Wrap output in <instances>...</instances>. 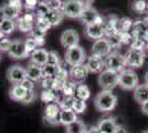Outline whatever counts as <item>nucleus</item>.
<instances>
[{
    "mask_svg": "<svg viewBox=\"0 0 148 133\" xmlns=\"http://www.w3.org/2000/svg\"><path fill=\"white\" fill-rule=\"evenodd\" d=\"M94 105L101 112H111L117 105V96L112 91L102 90L95 95Z\"/></svg>",
    "mask_w": 148,
    "mask_h": 133,
    "instance_id": "1",
    "label": "nucleus"
},
{
    "mask_svg": "<svg viewBox=\"0 0 148 133\" xmlns=\"http://www.w3.org/2000/svg\"><path fill=\"white\" fill-rule=\"evenodd\" d=\"M86 60V53L85 50L80 47V45H76V47H72V48H69L65 51V54H64V61L71 65H79V64H83L84 61Z\"/></svg>",
    "mask_w": 148,
    "mask_h": 133,
    "instance_id": "2",
    "label": "nucleus"
},
{
    "mask_svg": "<svg viewBox=\"0 0 148 133\" xmlns=\"http://www.w3.org/2000/svg\"><path fill=\"white\" fill-rule=\"evenodd\" d=\"M138 76L132 69L123 70L118 76V85L124 90H135L138 85Z\"/></svg>",
    "mask_w": 148,
    "mask_h": 133,
    "instance_id": "3",
    "label": "nucleus"
},
{
    "mask_svg": "<svg viewBox=\"0 0 148 133\" xmlns=\"http://www.w3.org/2000/svg\"><path fill=\"white\" fill-rule=\"evenodd\" d=\"M118 76L119 73L112 71V70L105 69L102 71L99 76V84L103 90L112 91L118 85Z\"/></svg>",
    "mask_w": 148,
    "mask_h": 133,
    "instance_id": "4",
    "label": "nucleus"
},
{
    "mask_svg": "<svg viewBox=\"0 0 148 133\" xmlns=\"http://www.w3.org/2000/svg\"><path fill=\"white\" fill-rule=\"evenodd\" d=\"M126 65L127 64H126L125 56L121 54L117 51H113L105 58V67H106V69L115 71L117 73H121L123 70H125Z\"/></svg>",
    "mask_w": 148,
    "mask_h": 133,
    "instance_id": "5",
    "label": "nucleus"
},
{
    "mask_svg": "<svg viewBox=\"0 0 148 133\" xmlns=\"http://www.w3.org/2000/svg\"><path fill=\"white\" fill-rule=\"evenodd\" d=\"M83 10H84V7L77 0H64L63 1L62 12L66 18H70V19L79 18L80 19Z\"/></svg>",
    "mask_w": 148,
    "mask_h": 133,
    "instance_id": "6",
    "label": "nucleus"
},
{
    "mask_svg": "<svg viewBox=\"0 0 148 133\" xmlns=\"http://www.w3.org/2000/svg\"><path fill=\"white\" fill-rule=\"evenodd\" d=\"M145 52L143 50H136V49H128L125 54L126 64L132 68H140L145 62Z\"/></svg>",
    "mask_w": 148,
    "mask_h": 133,
    "instance_id": "7",
    "label": "nucleus"
},
{
    "mask_svg": "<svg viewBox=\"0 0 148 133\" xmlns=\"http://www.w3.org/2000/svg\"><path fill=\"white\" fill-rule=\"evenodd\" d=\"M7 79L12 84H20L25 79H27V70L22 65H11L7 70Z\"/></svg>",
    "mask_w": 148,
    "mask_h": 133,
    "instance_id": "8",
    "label": "nucleus"
},
{
    "mask_svg": "<svg viewBox=\"0 0 148 133\" xmlns=\"http://www.w3.org/2000/svg\"><path fill=\"white\" fill-rule=\"evenodd\" d=\"M80 20L81 22L85 25H94V23H105L99 11L93 7L84 8V10L80 17Z\"/></svg>",
    "mask_w": 148,
    "mask_h": 133,
    "instance_id": "9",
    "label": "nucleus"
},
{
    "mask_svg": "<svg viewBox=\"0 0 148 133\" xmlns=\"http://www.w3.org/2000/svg\"><path fill=\"white\" fill-rule=\"evenodd\" d=\"M8 56L12 59H25V58L30 57L29 53L25 50V40L21 39H16L11 42L10 49L8 50Z\"/></svg>",
    "mask_w": 148,
    "mask_h": 133,
    "instance_id": "10",
    "label": "nucleus"
},
{
    "mask_svg": "<svg viewBox=\"0 0 148 133\" xmlns=\"http://www.w3.org/2000/svg\"><path fill=\"white\" fill-rule=\"evenodd\" d=\"M60 41H61L62 47L64 48H72L76 47L80 43V36L75 29H66L61 33L60 36Z\"/></svg>",
    "mask_w": 148,
    "mask_h": 133,
    "instance_id": "11",
    "label": "nucleus"
},
{
    "mask_svg": "<svg viewBox=\"0 0 148 133\" xmlns=\"http://www.w3.org/2000/svg\"><path fill=\"white\" fill-rule=\"evenodd\" d=\"M61 112V109L58 103H50L47 104L44 109V119L51 125H58L60 124L59 115Z\"/></svg>",
    "mask_w": 148,
    "mask_h": 133,
    "instance_id": "12",
    "label": "nucleus"
},
{
    "mask_svg": "<svg viewBox=\"0 0 148 133\" xmlns=\"http://www.w3.org/2000/svg\"><path fill=\"white\" fill-rule=\"evenodd\" d=\"M111 52L112 48L106 38L99 39V40H95L93 42L92 54H94V56H97V57L101 58H106Z\"/></svg>",
    "mask_w": 148,
    "mask_h": 133,
    "instance_id": "13",
    "label": "nucleus"
},
{
    "mask_svg": "<svg viewBox=\"0 0 148 133\" xmlns=\"http://www.w3.org/2000/svg\"><path fill=\"white\" fill-rule=\"evenodd\" d=\"M84 34L86 38L92 39V40L103 39L105 36L104 23H94V25H85Z\"/></svg>",
    "mask_w": 148,
    "mask_h": 133,
    "instance_id": "14",
    "label": "nucleus"
},
{
    "mask_svg": "<svg viewBox=\"0 0 148 133\" xmlns=\"http://www.w3.org/2000/svg\"><path fill=\"white\" fill-rule=\"evenodd\" d=\"M85 64H86L88 71L92 73H101L102 71H104L106 69L104 58L97 57L94 54L87 58V62Z\"/></svg>",
    "mask_w": 148,
    "mask_h": 133,
    "instance_id": "15",
    "label": "nucleus"
},
{
    "mask_svg": "<svg viewBox=\"0 0 148 133\" xmlns=\"http://www.w3.org/2000/svg\"><path fill=\"white\" fill-rule=\"evenodd\" d=\"M70 76L72 79V81H83L84 79H86V76H88L90 71L87 69L86 64H79V65H74V67H71L70 69Z\"/></svg>",
    "mask_w": 148,
    "mask_h": 133,
    "instance_id": "16",
    "label": "nucleus"
},
{
    "mask_svg": "<svg viewBox=\"0 0 148 133\" xmlns=\"http://www.w3.org/2000/svg\"><path fill=\"white\" fill-rule=\"evenodd\" d=\"M97 129L101 133H116L118 129V124L114 118H106L99 122Z\"/></svg>",
    "mask_w": 148,
    "mask_h": 133,
    "instance_id": "17",
    "label": "nucleus"
},
{
    "mask_svg": "<svg viewBox=\"0 0 148 133\" xmlns=\"http://www.w3.org/2000/svg\"><path fill=\"white\" fill-rule=\"evenodd\" d=\"M48 52L43 48H38L30 54V62L43 67L48 63Z\"/></svg>",
    "mask_w": 148,
    "mask_h": 133,
    "instance_id": "18",
    "label": "nucleus"
},
{
    "mask_svg": "<svg viewBox=\"0 0 148 133\" xmlns=\"http://www.w3.org/2000/svg\"><path fill=\"white\" fill-rule=\"evenodd\" d=\"M27 70V78L34 81H41V79L43 78V70L41 65H38L30 62L28 64V67L25 68Z\"/></svg>",
    "mask_w": 148,
    "mask_h": 133,
    "instance_id": "19",
    "label": "nucleus"
},
{
    "mask_svg": "<svg viewBox=\"0 0 148 133\" xmlns=\"http://www.w3.org/2000/svg\"><path fill=\"white\" fill-rule=\"evenodd\" d=\"M27 90H25L21 84H12L11 88L9 89V96L13 101L17 102H22L27 95Z\"/></svg>",
    "mask_w": 148,
    "mask_h": 133,
    "instance_id": "20",
    "label": "nucleus"
},
{
    "mask_svg": "<svg viewBox=\"0 0 148 133\" xmlns=\"http://www.w3.org/2000/svg\"><path fill=\"white\" fill-rule=\"evenodd\" d=\"M77 120V115L74 112L72 109H64L61 110L60 115H59V121H60V124L64 125V127H68L69 124L73 123L74 121Z\"/></svg>",
    "mask_w": 148,
    "mask_h": 133,
    "instance_id": "21",
    "label": "nucleus"
},
{
    "mask_svg": "<svg viewBox=\"0 0 148 133\" xmlns=\"http://www.w3.org/2000/svg\"><path fill=\"white\" fill-rule=\"evenodd\" d=\"M134 99L140 105L148 101V84H138L137 88L134 90Z\"/></svg>",
    "mask_w": 148,
    "mask_h": 133,
    "instance_id": "22",
    "label": "nucleus"
},
{
    "mask_svg": "<svg viewBox=\"0 0 148 133\" xmlns=\"http://www.w3.org/2000/svg\"><path fill=\"white\" fill-rule=\"evenodd\" d=\"M105 28V36L110 37L113 34L118 33V18L116 16H111L108 20L104 23Z\"/></svg>",
    "mask_w": 148,
    "mask_h": 133,
    "instance_id": "23",
    "label": "nucleus"
},
{
    "mask_svg": "<svg viewBox=\"0 0 148 133\" xmlns=\"http://www.w3.org/2000/svg\"><path fill=\"white\" fill-rule=\"evenodd\" d=\"M86 127L84 124V122L81 120L74 121L73 123L69 124L68 127H65V132L66 133H86Z\"/></svg>",
    "mask_w": 148,
    "mask_h": 133,
    "instance_id": "24",
    "label": "nucleus"
},
{
    "mask_svg": "<svg viewBox=\"0 0 148 133\" xmlns=\"http://www.w3.org/2000/svg\"><path fill=\"white\" fill-rule=\"evenodd\" d=\"M16 28H17V23L12 19H7L6 18V19L1 22V25H0V30L2 31V33L5 36L11 34L16 30Z\"/></svg>",
    "mask_w": 148,
    "mask_h": 133,
    "instance_id": "25",
    "label": "nucleus"
},
{
    "mask_svg": "<svg viewBox=\"0 0 148 133\" xmlns=\"http://www.w3.org/2000/svg\"><path fill=\"white\" fill-rule=\"evenodd\" d=\"M64 18V14L62 12V10L59 11H50L49 14L47 16V19L49 20L52 27H56L62 22V20Z\"/></svg>",
    "mask_w": 148,
    "mask_h": 133,
    "instance_id": "26",
    "label": "nucleus"
},
{
    "mask_svg": "<svg viewBox=\"0 0 148 133\" xmlns=\"http://www.w3.org/2000/svg\"><path fill=\"white\" fill-rule=\"evenodd\" d=\"M91 96V90L87 87L86 84H83V83H79L77 85V89H76V94H75V98H79L81 100H84L86 101L90 99Z\"/></svg>",
    "mask_w": 148,
    "mask_h": 133,
    "instance_id": "27",
    "label": "nucleus"
},
{
    "mask_svg": "<svg viewBox=\"0 0 148 133\" xmlns=\"http://www.w3.org/2000/svg\"><path fill=\"white\" fill-rule=\"evenodd\" d=\"M77 85H79V83H76L75 81H68L62 88L63 96H75Z\"/></svg>",
    "mask_w": 148,
    "mask_h": 133,
    "instance_id": "28",
    "label": "nucleus"
},
{
    "mask_svg": "<svg viewBox=\"0 0 148 133\" xmlns=\"http://www.w3.org/2000/svg\"><path fill=\"white\" fill-rule=\"evenodd\" d=\"M2 9H3V13H5V17H6L7 19H18L19 18V14L21 12V10H19L17 8H14V7L10 6V5H8L6 3L5 6H2Z\"/></svg>",
    "mask_w": 148,
    "mask_h": 133,
    "instance_id": "29",
    "label": "nucleus"
},
{
    "mask_svg": "<svg viewBox=\"0 0 148 133\" xmlns=\"http://www.w3.org/2000/svg\"><path fill=\"white\" fill-rule=\"evenodd\" d=\"M134 21L130 18H121L118 19V32H128L133 29Z\"/></svg>",
    "mask_w": 148,
    "mask_h": 133,
    "instance_id": "30",
    "label": "nucleus"
},
{
    "mask_svg": "<svg viewBox=\"0 0 148 133\" xmlns=\"http://www.w3.org/2000/svg\"><path fill=\"white\" fill-rule=\"evenodd\" d=\"M43 70V78H56L60 71V65H50L45 64L42 67Z\"/></svg>",
    "mask_w": 148,
    "mask_h": 133,
    "instance_id": "31",
    "label": "nucleus"
},
{
    "mask_svg": "<svg viewBox=\"0 0 148 133\" xmlns=\"http://www.w3.org/2000/svg\"><path fill=\"white\" fill-rule=\"evenodd\" d=\"M17 27H18V29L20 31L22 32H31L33 29H34V25L33 23H31V22H28V21H25L22 17H20L17 19Z\"/></svg>",
    "mask_w": 148,
    "mask_h": 133,
    "instance_id": "32",
    "label": "nucleus"
},
{
    "mask_svg": "<svg viewBox=\"0 0 148 133\" xmlns=\"http://www.w3.org/2000/svg\"><path fill=\"white\" fill-rule=\"evenodd\" d=\"M51 11L50 10L49 6H48V3L47 2H43V1H40V3L38 5L37 9H36V14H37L38 18H44V17H47L49 12Z\"/></svg>",
    "mask_w": 148,
    "mask_h": 133,
    "instance_id": "33",
    "label": "nucleus"
},
{
    "mask_svg": "<svg viewBox=\"0 0 148 133\" xmlns=\"http://www.w3.org/2000/svg\"><path fill=\"white\" fill-rule=\"evenodd\" d=\"M86 109V102L84 100H81L79 98H74V101H73V105H72V110L76 114H80L83 113Z\"/></svg>",
    "mask_w": 148,
    "mask_h": 133,
    "instance_id": "34",
    "label": "nucleus"
},
{
    "mask_svg": "<svg viewBox=\"0 0 148 133\" xmlns=\"http://www.w3.org/2000/svg\"><path fill=\"white\" fill-rule=\"evenodd\" d=\"M134 11L138 13H147L148 11V3L145 0H136L133 3Z\"/></svg>",
    "mask_w": 148,
    "mask_h": 133,
    "instance_id": "35",
    "label": "nucleus"
},
{
    "mask_svg": "<svg viewBox=\"0 0 148 133\" xmlns=\"http://www.w3.org/2000/svg\"><path fill=\"white\" fill-rule=\"evenodd\" d=\"M25 50L27 52L29 53V56H30L31 53L33 52V51L38 49L39 47H38V43L37 41H36V39L33 38V37H28V38L25 40Z\"/></svg>",
    "mask_w": 148,
    "mask_h": 133,
    "instance_id": "36",
    "label": "nucleus"
},
{
    "mask_svg": "<svg viewBox=\"0 0 148 133\" xmlns=\"http://www.w3.org/2000/svg\"><path fill=\"white\" fill-rule=\"evenodd\" d=\"M61 63V58L56 51H49L48 52V63L50 65H60Z\"/></svg>",
    "mask_w": 148,
    "mask_h": 133,
    "instance_id": "37",
    "label": "nucleus"
},
{
    "mask_svg": "<svg viewBox=\"0 0 148 133\" xmlns=\"http://www.w3.org/2000/svg\"><path fill=\"white\" fill-rule=\"evenodd\" d=\"M75 96H63L62 99L59 100L58 104L61 110H64V109H72V105H73V101Z\"/></svg>",
    "mask_w": 148,
    "mask_h": 133,
    "instance_id": "38",
    "label": "nucleus"
},
{
    "mask_svg": "<svg viewBox=\"0 0 148 133\" xmlns=\"http://www.w3.org/2000/svg\"><path fill=\"white\" fill-rule=\"evenodd\" d=\"M36 27L39 28L40 30L47 32L52 25L49 22V20L47 19V17H44V18H38L37 17V19H36Z\"/></svg>",
    "mask_w": 148,
    "mask_h": 133,
    "instance_id": "39",
    "label": "nucleus"
},
{
    "mask_svg": "<svg viewBox=\"0 0 148 133\" xmlns=\"http://www.w3.org/2000/svg\"><path fill=\"white\" fill-rule=\"evenodd\" d=\"M130 45V49L143 50V49L146 47V41L143 38H133Z\"/></svg>",
    "mask_w": 148,
    "mask_h": 133,
    "instance_id": "40",
    "label": "nucleus"
},
{
    "mask_svg": "<svg viewBox=\"0 0 148 133\" xmlns=\"http://www.w3.org/2000/svg\"><path fill=\"white\" fill-rule=\"evenodd\" d=\"M41 85L44 90H53L56 89V79L53 78H42Z\"/></svg>",
    "mask_w": 148,
    "mask_h": 133,
    "instance_id": "41",
    "label": "nucleus"
},
{
    "mask_svg": "<svg viewBox=\"0 0 148 133\" xmlns=\"http://www.w3.org/2000/svg\"><path fill=\"white\" fill-rule=\"evenodd\" d=\"M106 39H107V41H108L112 49H117L122 45V42H121V39L118 37V34H113V36L107 37Z\"/></svg>",
    "mask_w": 148,
    "mask_h": 133,
    "instance_id": "42",
    "label": "nucleus"
},
{
    "mask_svg": "<svg viewBox=\"0 0 148 133\" xmlns=\"http://www.w3.org/2000/svg\"><path fill=\"white\" fill-rule=\"evenodd\" d=\"M119 39H121V42L122 44H130L132 42V40H133V34H132V32L128 31V32H118L117 33Z\"/></svg>",
    "mask_w": 148,
    "mask_h": 133,
    "instance_id": "43",
    "label": "nucleus"
},
{
    "mask_svg": "<svg viewBox=\"0 0 148 133\" xmlns=\"http://www.w3.org/2000/svg\"><path fill=\"white\" fill-rule=\"evenodd\" d=\"M47 3H48L51 11L62 10V7H63V1L62 0H50L49 2H47Z\"/></svg>",
    "mask_w": 148,
    "mask_h": 133,
    "instance_id": "44",
    "label": "nucleus"
},
{
    "mask_svg": "<svg viewBox=\"0 0 148 133\" xmlns=\"http://www.w3.org/2000/svg\"><path fill=\"white\" fill-rule=\"evenodd\" d=\"M11 40L8 38L0 39V52H8V50L10 49V45H11Z\"/></svg>",
    "mask_w": 148,
    "mask_h": 133,
    "instance_id": "45",
    "label": "nucleus"
},
{
    "mask_svg": "<svg viewBox=\"0 0 148 133\" xmlns=\"http://www.w3.org/2000/svg\"><path fill=\"white\" fill-rule=\"evenodd\" d=\"M39 3H40V0H25L23 7L27 10H34V9H37Z\"/></svg>",
    "mask_w": 148,
    "mask_h": 133,
    "instance_id": "46",
    "label": "nucleus"
},
{
    "mask_svg": "<svg viewBox=\"0 0 148 133\" xmlns=\"http://www.w3.org/2000/svg\"><path fill=\"white\" fill-rule=\"evenodd\" d=\"M36 98H37V95L34 93V91H28V92H27V95L25 96V99L22 100L21 103H23V104L32 103V102L36 100Z\"/></svg>",
    "mask_w": 148,
    "mask_h": 133,
    "instance_id": "47",
    "label": "nucleus"
},
{
    "mask_svg": "<svg viewBox=\"0 0 148 133\" xmlns=\"http://www.w3.org/2000/svg\"><path fill=\"white\" fill-rule=\"evenodd\" d=\"M30 33H31V37H33L34 39L45 38V34H47V32L40 30V29H39V28H37V27H34V29H33Z\"/></svg>",
    "mask_w": 148,
    "mask_h": 133,
    "instance_id": "48",
    "label": "nucleus"
},
{
    "mask_svg": "<svg viewBox=\"0 0 148 133\" xmlns=\"http://www.w3.org/2000/svg\"><path fill=\"white\" fill-rule=\"evenodd\" d=\"M20 84H21L27 91H33V89H34V82H33L32 80H30V79H28V78L25 79Z\"/></svg>",
    "mask_w": 148,
    "mask_h": 133,
    "instance_id": "49",
    "label": "nucleus"
},
{
    "mask_svg": "<svg viewBox=\"0 0 148 133\" xmlns=\"http://www.w3.org/2000/svg\"><path fill=\"white\" fill-rule=\"evenodd\" d=\"M7 3L10 5V6L14 7V8H17L19 10H22V6H23L22 0H8Z\"/></svg>",
    "mask_w": 148,
    "mask_h": 133,
    "instance_id": "50",
    "label": "nucleus"
},
{
    "mask_svg": "<svg viewBox=\"0 0 148 133\" xmlns=\"http://www.w3.org/2000/svg\"><path fill=\"white\" fill-rule=\"evenodd\" d=\"M79 2H80L82 6L84 7V8H88V7H92L93 2H94V0H77Z\"/></svg>",
    "mask_w": 148,
    "mask_h": 133,
    "instance_id": "51",
    "label": "nucleus"
},
{
    "mask_svg": "<svg viewBox=\"0 0 148 133\" xmlns=\"http://www.w3.org/2000/svg\"><path fill=\"white\" fill-rule=\"evenodd\" d=\"M142 111L144 114H146V115H148V101L145 102L144 104H142Z\"/></svg>",
    "mask_w": 148,
    "mask_h": 133,
    "instance_id": "52",
    "label": "nucleus"
},
{
    "mask_svg": "<svg viewBox=\"0 0 148 133\" xmlns=\"http://www.w3.org/2000/svg\"><path fill=\"white\" fill-rule=\"evenodd\" d=\"M86 133H101L99 130L97 129V127H92L91 129L86 130Z\"/></svg>",
    "mask_w": 148,
    "mask_h": 133,
    "instance_id": "53",
    "label": "nucleus"
},
{
    "mask_svg": "<svg viewBox=\"0 0 148 133\" xmlns=\"http://www.w3.org/2000/svg\"><path fill=\"white\" fill-rule=\"evenodd\" d=\"M5 19H6V17H5V13H3V9H2V7H0V25Z\"/></svg>",
    "mask_w": 148,
    "mask_h": 133,
    "instance_id": "54",
    "label": "nucleus"
},
{
    "mask_svg": "<svg viewBox=\"0 0 148 133\" xmlns=\"http://www.w3.org/2000/svg\"><path fill=\"white\" fill-rule=\"evenodd\" d=\"M142 38L144 39V40H145L146 42H147V41H148V29H147V30H146V32H145V33L143 34V37H142Z\"/></svg>",
    "mask_w": 148,
    "mask_h": 133,
    "instance_id": "55",
    "label": "nucleus"
},
{
    "mask_svg": "<svg viewBox=\"0 0 148 133\" xmlns=\"http://www.w3.org/2000/svg\"><path fill=\"white\" fill-rule=\"evenodd\" d=\"M144 79H145V83H147L148 84V71L145 73V76H144Z\"/></svg>",
    "mask_w": 148,
    "mask_h": 133,
    "instance_id": "56",
    "label": "nucleus"
},
{
    "mask_svg": "<svg viewBox=\"0 0 148 133\" xmlns=\"http://www.w3.org/2000/svg\"><path fill=\"white\" fill-rule=\"evenodd\" d=\"M144 22H145L148 27V11H147V16H146V18H145V20H144Z\"/></svg>",
    "mask_w": 148,
    "mask_h": 133,
    "instance_id": "57",
    "label": "nucleus"
},
{
    "mask_svg": "<svg viewBox=\"0 0 148 133\" xmlns=\"http://www.w3.org/2000/svg\"><path fill=\"white\" fill-rule=\"evenodd\" d=\"M3 37H5V34H3V33H2V31L0 30V39H2Z\"/></svg>",
    "mask_w": 148,
    "mask_h": 133,
    "instance_id": "58",
    "label": "nucleus"
},
{
    "mask_svg": "<svg viewBox=\"0 0 148 133\" xmlns=\"http://www.w3.org/2000/svg\"><path fill=\"white\" fill-rule=\"evenodd\" d=\"M41 1H43V2H49L50 0H41Z\"/></svg>",
    "mask_w": 148,
    "mask_h": 133,
    "instance_id": "59",
    "label": "nucleus"
},
{
    "mask_svg": "<svg viewBox=\"0 0 148 133\" xmlns=\"http://www.w3.org/2000/svg\"><path fill=\"white\" fill-rule=\"evenodd\" d=\"M146 49H147V51H148V41L146 42Z\"/></svg>",
    "mask_w": 148,
    "mask_h": 133,
    "instance_id": "60",
    "label": "nucleus"
},
{
    "mask_svg": "<svg viewBox=\"0 0 148 133\" xmlns=\"http://www.w3.org/2000/svg\"><path fill=\"white\" fill-rule=\"evenodd\" d=\"M142 133H148V131H144V132H142Z\"/></svg>",
    "mask_w": 148,
    "mask_h": 133,
    "instance_id": "61",
    "label": "nucleus"
}]
</instances>
